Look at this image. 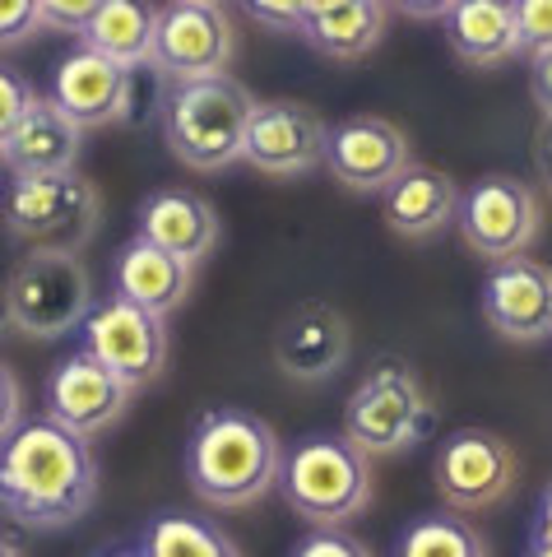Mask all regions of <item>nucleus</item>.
<instances>
[{"label":"nucleus","mask_w":552,"mask_h":557,"mask_svg":"<svg viewBox=\"0 0 552 557\" xmlns=\"http://www.w3.org/2000/svg\"><path fill=\"white\" fill-rule=\"evenodd\" d=\"M237 57V38L223 5H191V0H167L159 5L149 70L159 79H204L228 75Z\"/></svg>","instance_id":"nucleus-11"},{"label":"nucleus","mask_w":552,"mask_h":557,"mask_svg":"<svg viewBox=\"0 0 552 557\" xmlns=\"http://www.w3.org/2000/svg\"><path fill=\"white\" fill-rule=\"evenodd\" d=\"M98 502V456L51 418H24L0 442V511L24 530H65Z\"/></svg>","instance_id":"nucleus-1"},{"label":"nucleus","mask_w":552,"mask_h":557,"mask_svg":"<svg viewBox=\"0 0 552 557\" xmlns=\"http://www.w3.org/2000/svg\"><path fill=\"white\" fill-rule=\"evenodd\" d=\"M441 24L451 51L474 70H502L520 57L511 0H455V10Z\"/></svg>","instance_id":"nucleus-22"},{"label":"nucleus","mask_w":552,"mask_h":557,"mask_svg":"<svg viewBox=\"0 0 552 557\" xmlns=\"http://www.w3.org/2000/svg\"><path fill=\"white\" fill-rule=\"evenodd\" d=\"M404 168H413V145L390 116L357 112V116H343L325 135V172L343 190L381 196Z\"/></svg>","instance_id":"nucleus-13"},{"label":"nucleus","mask_w":552,"mask_h":557,"mask_svg":"<svg viewBox=\"0 0 552 557\" xmlns=\"http://www.w3.org/2000/svg\"><path fill=\"white\" fill-rule=\"evenodd\" d=\"M10 237L38 251H79L102 223V196L79 172H47V177H14L0 200Z\"/></svg>","instance_id":"nucleus-5"},{"label":"nucleus","mask_w":552,"mask_h":557,"mask_svg":"<svg viewBox=\"0 0 552 557\" xmlns=\"http://www.w3.org/2000/svg\"><path fill=\"white\" fill-rule=\"evenodd\" d=\"M390 5L418 24H432V20H446V14L455 10V0H390Z\"/></svg>","instance_id":"nucleus-35"},{"label":"nucleus","mask_w":552,"mask_h":557,"mask_svg":"<svg viewBox=\"0 0 552 557\" xmlns=\"http://www.w3.org/2000/svg\"><path fill=\"white\" fill-rule=\"evenodd\" d=\"M153 28H159V5H149V0H108L89 20V28L79 33V42L112 57L116 65L140 70L149 65Z\"/></svg>","instance_id":"nucleus-24"},{"label":"nucleus","mask_w":552,"mask_h":557,"mask_svg":"<svg viewBox=\"0 0 552 557\" xmlns=\"http://www.w3.org/2000/svg\"><path fill=\"white\" fill-rule=\"evenodd\" d=\"M102 5H108V0H38L42 28H57V33H65V38H79Z\"/></svg>","instance_id":"nucleus-32"},{"label":"nucleus","mask_w":552,"mask_h":557,"mask_svg":"<svg viewBox=\"0 0 552 557\" xmlns=\"http://www.w3.org/2000/svg\"><path fill=\"white\" fill-rule=\"evenodd\" d=\"M79 335L84 354H93L130 391L153 386L167 368V317H153V311L116 298V293L89 307Z\"/></svg>","instance_id":"nucleus-9"},{"label":"nucleus","mask_w":552,"mask_h":557,"mask_svg":"<svg viewBox=\"0 0 552 557\" xmlns=\"http://www.w3.org/2000/svg\"><path fill=\"white\" fill-rule=\"evenodd\" d=\"M5 335H14V321H10V307H5V298H0V339Z\"/></svg>","instance_id":"nucleus-38"},{"label":"nucleus","mask_w":552,"mask_h":557,"mask_svg":"<svg viewBox=\"0 0 552 557\" xmlns=\"http://www.w3.org/2000/svg\"><path fill=\"white\" fill-rule=\"evenodd\" d=\"M534 539H548V544H552V487L543 493L539 511H534Z\"/></svg>","instance_id":"nucleus-37"},{"label":"nucleus","mask_w":552,"mask_h":557,"mask_svg":"<svg viewBox=\"0 0 552 557\" xmlns=\"http://www.w3.org/2000/svg\"><path fill=\"white\" fill-rule=\"evenodd\" d=\"M47 98L84 131H102L126 121L135 108V75L112 57H102L93 47H71L51 70Z\"/></svg>","instance_id":"nucleus-14"},{"label":"nucleus","mask_w":552,"mask_h":557,"mask_svg":"<svg viewBox=\"0 0 552 557\" xmlns=\"http://www.w3.org/2000/svg\"><path fill=\"white\" fill-rule=\"evenodd\" d=\"M515 33H520V57L552 51V0H511Z\"/></svg>","instance_id":"nucleus-27"},{"label":"nucleus","mask_w":552,"mask_h":557,"mask_svg":"<svg viewBox=\"0 0 552 557\" xmlns=\"http://www.w3.org/2000/svg\"><path fill=\"white\" fill-rule=\"evenodd\" d=\"M478 311L511 344L552 339V265L529 256L492 260L478 293Z\"/></svg>","instance_id":"nucleus-15"},{"label":"nucleus","mask_w":552,"mask_h":557,"mask_svg":"<svg viewBox=\"0 0 552 557\" xmlns=\"http://www.w3.org/2000/svg\"><path fill=\"white\" fill-rule=\"evenodd\" d=\"M241 10H247L251 24H261L269 33H288V38H298L306 20L302 0H241Z\"/></svg>","instance_id":"nucleus-31"},{"label":"nucleus","mask_w":552,"mask_h":557,"mask_svg":"<svg viewBox=\"0 0 552 557\" xmlns=\"http://www.w3.org/2000/svg\"><path fill=\"white\" fill-rule=\"evenodd\" d=\"M390 0H339L335 10L306 14L298 38L330 61H362L386 38Z\"/></svg>","instance_id":"nucleus-23"},{"label":"nucleus","mask_w":552,"mask_h":557,"mask_svg":"<svg viewBox=\"0 0 552 557\" xmlns=\"http://www.w3.org/2000/svg\"><path fill=\"white\" fill-rule=\"evenodd\" d=\"M284 446L261 413L210 409L186 442V483L214 511H247L279 483Z\"/></svg>","instance_id":"nucleus-2"},{"label":"nucleus","mask_w":552,"mask_h":557,"mask_svg":"<svg viewBox=\"0 0 552 557\" xmlns=\"http://www.w3.org/2000/svg\"><path fill=\"white\" fill-rule=\"evenodd\" d=\"M130 386L116 381L93 354L75 348L71 358H61L47 376V391H42V409L51 423H61L65 432L75 437H98L108 432L121 413L130 405Z\"/></svg>","instance_id":"nucleus-16"},{"label":"nucleus","mask_w":552,"mask_h":557,"mask_svg":"<svg viewBox=\"0 0 552 557\" xmlns=\"http://www.w3.org/2000/svg\"><path fill=\"white\" fill-rule=\"evenodd\" d=\"M191 5H228V0H191Z\"/></svg>","instance_id":"nucleus-43"},{"label":"nucleus","mask_w":552,"mask_h":557,"mask_svg":"<svg viewBox=\"0 0 552 557\" xmlns=\"http://www.w3.org/2000/svg\"><path fill=\"white\" fill-rule=\"evenodd\" d=\"M325 135L330 126L306 102H255L241 139V163H251L261 177H306L325 168Z\"/></svg>","instance_id":"nucleus-12"},{"label":"nucleus","mask_w":552,"mask_h":557,"mask_svg":"<svg viewBox=\"0 0 552 557\" xmlns=\"http://www.w3.org/2000/svg\"><path fill=\"white\" fill-rule=\"evenodd\" d=\"M20 423H24V386H20V376L0 362V442Z\"/></svg>","instance_id":"nucleus-33"},{"label":"nucleus","mask_w":552,"mask_h":557,"mask_svg":"<svg viewBox=\"0 0 552 557\" xmlns=\"http://www.w3.org/2000/svg\"><path fill=\"white\" fill-rule=\"evenodd\" d=\"M0 298L10 307L14 335L28 339H61L75 335L93 307V284L84 270L79 251H38L28 247V256L10 270Z\"/></svg>","instance_id":"nucleus-6"},{"label":"nucleus","mask_w":552,"mask_h":557,"mask_svg":"<svg viewBox=\"0 0 552 557\" xmlns=\"http://www.w3.org/2000/svg\"><path fill=\"white\" fill-rule=\"evenodd\" d=\"M42 10L38 0H0V51L24 47L28 38H38Z\"/></svg>","instance_id":"nucleus-30"},{"label":"nucleus","mask_w":552,"mask_h":557,"mask_svg":"<svg viewBox=\"0 0 552 557\" xmlns=\"http://www.w3.org/2000/svg\"><path fill=\"white\" fill-rule=\"evenodd\" d=\"M539 223H543V205L534 196V186L520 177L492 172V177H478L474 186L460 190L455 228L478 260L525 256L534 237H539Z\"/></svg>","instance_id":"nucleus-8"},{"label":"nucleus","mask_w":552,"mask_h":557,"mask_svg":"<svg viewBox=\"0 0 552 557\" xmlns=\"http://www.w3.org/2000/svg\"><path fill=\"white\" fill-rule=\"evenodd\" d=\"M529 98L543 116H552V51L529 57Z\"/></svg>","instance_id":"nucleus-34"},{"label":"nucleus","mask_w":552,"mask_h":557,"mask_svg":"<svg viewBox=\"0 0 552 557\" xmlns=\"http://www.w3.org/2000/svg\"><path fill=\"white\" fill-rule=\"evenodd\" d=\"M140 237L159 242L163 251L191 260H210L218 251V237H223V219L218 209L200 196V190H186V186H159L140 200Z\"/></svg>","instance_id":"nucleus-18"},{"label":"nucleus","mask_w":552,"mask_h":557,"mask_svg":"<svg viewBox=\"0 0 552 557\" xmlns=\"http://www.w3.org/2000/svg\"><path fill=\"white\" fill-rule=\"evenodd\" d=\"M394 557H488V539L460 520V511H427L409 520Z\"/></svg>","instance_id":"nucleus-25"},{"label":"nucleus","mask_w":552,"mask_h":557,"mask_svg":"<svg viewBox=\"0 0 552 557\" xmlns=\"http://www.w3.org/2000/svg\"><path fill=\"white\" fill-rule=\"evenodd\" d=\"M33 98H38V89H33L20 70L0 65V145H5L10 131L24 121V112L33 108Z\"/></svg>","instance_id":"nucleus-29"},{"label":"nucleus","mask_w":552,"mask_h":557,"mask_svg":"<svg viewBox=\"0 0 552 557\" xmlns=\"http://www.w3.org/2000/svg\"><path fill=\"white\" fill-rule=\"evenodd\" d=\"M145 557H241V548L210 520L172 511L145 530Z\"/></svg>","instance_id":"nucleus-26"},{"label":"nucleus","mask_w":552,"mask_h":557,"mask_svg":"<svg viewBox=\"0 0 552 557\" xmlns=\"http://www.w3.org/2000/svg\"><path fill=\"white\" fill-rule=\"evenodd\" d=\"M191 288H196L191 260L163 251L159 242H149L140 233L112 256V293L153 311V317H172V311L191 298Z\"/></svg>","instance_id":"nucleus-17"},{"label":"nucleus","mask_w":552,"mask_h":557,"mask_svg":"<svg viewBox=\"0 0 552 557\" xmlns=\"http://www.w3.org/2000/svg\"><path fill=\"white\" fill-rule=\"evenodd\" d=\"M432 479L451 511H488L511 497L515 479H520V456L488 428H455L437 446Z\"/></svg>","instance_id":"nucleus-10"},{"label":"nucleus","mask_w":552,"mask_h":557,"mask_svg":"<svg viewBox=\"0 0 552 557\" xmlns=\"http://www.w3.org/2000/svg\"><path fill=\"white\" fill-rule=\"evenodd\" d=\"M0 557H24V553H20V544H14L10 534H0Z\"/></svg>","instance_id":"nucleus-40"},{"label":"nucleus","mask_w":552,"mask_h":557,"mask_svg":"<svg viewBox=\"0 0 552 557\" xmlns=\"http://www.w3.org/2000/svg\"><path fill=\"white\" fill-rule=\"evenodd\" d=\"M529 557H552V544L548 539H529Z\"/></svg>","instance_id":"nucleus-39"},{"label":"nucleus","mask_w":552,"mask_h":557,"mask_svg":"<svg viewBox=\"0 0 552 557\" xmlns=\"http://www.w3.org/2000/svg\"><path fill=\"white\" fill-rule=\"evenodd\" d=\"M427 428H432V399L400 362H381L376 372H367L343 405V437L372 460L418 446Z\"/></svg>","instance_id":"nucleus-7"},{"label":"nucleus","mask_w":552,"mask_h":557,"mask_svg":"<svg viewBox=\"0 0 552 557\" xmlns=\"http://www.w3.org/2000/svg\"><path fill=\"white\" fill-rule=\"evenodd\" d=\"M288 502V511L306 520L312 530L349 525L376 497L372 479V456L343 437H306L292 450H284L279 483H274Z\"/></svg>","instance_id":"nucleus-4"},{"label":"nucleus","mask_w":552,"mask_h":557,"mask_svg":"<svg viewBox=\"0 0 552 557\" xmlns=\"http://www.w3.org/2000/svg\"><path fill=\"white\" fill-rule=\"evenodd\" d=\"M288 557H376V553L343 525H330V530H312L306 539H298Z\"/></svg>","instance_id":"nucleus-28"},{"label":"nucleus","mask_w":552,"mask_h":557,"mask_svg":"<svg viewBox=\"0 0 552 557\" xmlns=\"http://www.w3.org/2000/svg\"><path fill=\"white\" fill-rule=\"evenodd\" d=\"M98 557H145V548H112V553H98Z\"/></svg>","instance_id":"nucleus-42"},{"label":"nucleus","mask_w":552,"mask_h":557,"mask_svg":"<svg viewBox=\"0 0 552 557\" xmlns=\"http://www.w3.org/2000/svg\"><path fill=\"white\" fill-rule=\"evenodd\" d=\"M455 205H460V186L441 168H423V163L404 168L381 190L386 228L404 242H427L446 228H455Z\"/></svg>","instance_id":"nucleus-21"},{"label":"nucleus","mask_w":552,"mask_h":557,"mask_svg":"<svg viewBox=\"0 0 552 557\" xmlns=\"http://www.w3.org/2000/svg\"><path fill=\"white\" fill-rule=\"evenodd\" d=\"M255 112V98L233 75L204 79H163L159 89V131L172 159L191 172H223L241 163V139Z\"/></svg>","instance_id":"nucleus-3"},{"label":"nucleus","mask_w":552,"mask_h":557,"mask_svg":"<svg viewBox=\"0 0 552 557\" xmlns=\"http://www.w3.org/2000/svg\"><path fill=\"white\" fill-rule=\"evenodd\" d=\"M534 168H539V177H543L548 196H552V116H543L539 135H534Z\"/></svg>","instance_id":"nucleus-36"},{"label":"nucleus","mask_w":552,"mask_h":557,"mask_svg":"<svg viewBox=\"0 0 552 557\" xmlns=\"http://www.w3.org/2000/svg\"><path fill=\"white\" fill-rule=\"evenodd\" d=\"M79 149H84V126H75L47 94H38L24 121L0 145V163L14 177H47V172H75Z\"/></svg>","instance_id":"nucleus-20"},{"label":"nucleus","mask_w":552,"mask_h":557,"mask_svg":"<svg viewBox=\"0 0 552 557\" xmlns=\"http://www.w3.org/2000/svg\"><path fill=\"white\" fill-rule=\"evenodd\" d=\"M302 5H306V14H321V10H335L339 0H302Z\"/></svg>","instance_id":"nucleus-41"},{"label":"nucleus","mask_w":552,"mask_h":557,"mask_svg":"<svg viewBox=\"0 0 552 557\" xmlns=\"http://www.w3.org/2000/svg\"><path fill=\"white\" fill-rule=\"evenodd\" d=\"M349 321L325 302H306L274 335V362L292 381H330L349 362Z\"/></svg>","instance_id":"nucleus-19"}]
</instances>
